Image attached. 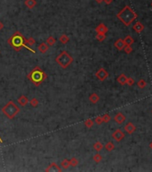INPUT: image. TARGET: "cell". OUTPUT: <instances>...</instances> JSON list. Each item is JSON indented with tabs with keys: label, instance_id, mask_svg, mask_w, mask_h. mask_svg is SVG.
Here are the masks:
<instances>
[{
	"label": "cell",
	"instance_id": "29",
	"mask_svg": "<svg viewBox=\"0 0 152 172\" xmlns=\"http://www.w3.org/2000/svg\"><path fill=\"white\" fill-rule=\"evenodd\" d=\"M102 118H103V122H105V123H107V122H109L110 121V116L108 114H106V115H104L103 117H102Z\"/></svg>",
	"mask_w": 152,
	"mask_h": 172
},
{
	"label": "cell",
	"instance_id": "12",
	"mask_svg": "<svg viewBox=\"0 0 152 172\" xmlns=\"http://www.w3.org/2000/svg\"><path fill=\"white\" fill-rule=\"evenodd\" d=\"M89 100H90V101L91 102V103H93V104H96L99 102V96L97 94V93H91V94L90 95V97H89Z\"/></svg>",
	"mask_w": 152,
	"mask_h": 172
},
{
	"label": "cell",
	"instance_id": "25",
	"mask_svg": "<svg viewBox=\"0 0 152 172\" xmlns=\"http://www.w3.org/2000/svg\"><path fill=\"white\" fill-rule=\"evenodd\" d=\"M105 148H106V151L111 152L112 150H114V144H113V143H111V142H108V143L106 144Z\"/></svg>",
	"mask_w": 152,
	"mask_h": 172
},
{
	"label": "cell",
	"instance_id": "13",
	"mask_svg": "<svg viewBox=\"0 0 152 172\" xmlns=\"http://www.w3.org/2000/svg\"><path fill=\"white\" fill-rule=\"evenodd\" d=\"M24 4L29 9H33L37 5V1L36 0H25Z\"/></svg>",
	"mask_w": 152,
	"mask_h": 172
},
{
	"label": "cell",
	"instance_id": "16",
	"mask_svg": "<svg viewBox=\"0 0 152 172\" xmlns=\"http://www.w3.org/2000/svg\"><path fill=\"white\" fill-rule=\"evenodd\" d=\"M60 166H61V168H62L63 169H68L69 168H70V163H69V160H67V159H64V160H63L62 161H61Z\"/></svg>",
	"mask_w": 152,
	"mask_h": 172
},
{
	"label": "cell",
	"instance_id": "10",
	"mask_svg": "<svg viewBox=\"0 0 152 172\" xmlns=\"http://www.w3.org/2000/svg\"><path fill=\"white\" fill-rule=\"evenodd\" d=\"M48 48H49V46L47 45V43L42 42V43H40V44L39 45L38 49L41 54H45V53H47V50H48Z\"/></svg>",
	"mask_w": 152,
	"mask_h": 172
},
{
	"label": "cell",
	"instance_id": "32",
	"mask_svg": "<svg viewBox=\"0 0 152 172\" xmlns=\"http://www.w3.org/2000/svg\"><path fill=\"white\" fill-rule=\"evenodd\" d=\"M104 1H105V3H106V4H107V5H109V4H111V3H112L113 0H104Z\"/></svg>",
	"mask_w": 152,
	"mask_h": 172
},
{
	"label": "cell",
	"instance_id": "9",
	"mask_svg": "<svg viewBox=\"0 0 152 172\" xmlns=\"http://www.w3.org/2000/svg\"><path fill=\"white\" fill-rule=\"evenodd\" d=\"M123 136H124V134L122 133V131L121 130H119V129H117V130H116L114 133H113V134H112V137L113 138L115 139L116 141H121L122 139L123 138Z\"/></svg>",
	"mask_w": 152,
	"mask_h": 172
},
{
	"label": "cell",
	"instance_id": "23",
	"mask_svg": "<svg viewBox=\"0 0 152 172\" xmlns=\"http://www.w3.org/2000/svg\"><path fill=\"white\" fill-rule=\"evenodd\" d=\"M123 45H124V44H123V40H118L116 43H115V46H116L118 49H120V50L123 48Z\"/></svg>",
	"mask_w": 152,
	"mask_h": 172
},
{
	"label": "cell",
	"instance_id": "31",
	"mask_svg": "<svg viewBox=\"0 0 152 172\" xmlns=\"http://www.w3.org/2000/svg\"><path fill=\"white\" fill-rule=\"evenodd\" d=\"M3 29H4V23H3V22L0 21V30H2Z\"/></svg>",
	"mask_w": 152,
	"mask_h": 172
},
{
	"label": "cell",
	"instance_id": "6",
	"mask_svg": "<svg viewBox=\"0 0 152 172\" xmlns=\"http://www.w3.org/2000/svg\"><path fill=\"white\" fill-rule=\"evenodd\" d=\"M63 170V169L61 168V166H58V164H56V162H52L50 163V164L47 166V169H45V171L46 172H54V171H56V172H61Z\"/></svg>",
	"mask_w": 152,
	"mask_h": 172
},
{
	"label": "cell",
	"instance_id": "4",
	"mask_svg": "<svg viewBox=\"0 0 152 172\" xmlns=\"http://www.w3.org/2000/svg\"><path fill=\"white\" fill-rule=\"evenodd\" d=\"M56 64H58V66H60L63 69H66L69 66H71V64L73 62V58L67 51L63 50L59 55L56 58Z\"/></svg>",
	"mask_w": 152,
	"mask_h": 172
},
{
	"label": "cell",
	"instance_id": "11",
	"mask_svg": "<svg viewBox=\"0 0 152 172\" xmlns=\"http://www.w3.org/2000/svg\"><path fill=\"white\" fill-rule=\"evenodd\" d=\"M107 28L105 24L103 23H100L99 25H97L96 27V32L97 33H103V34H106V32H107Z\"/></svg>",
	"mask_w": 152,
	"mask_h": 172
},
{
	"label": "cell",
	"instance_id": "30",
	"mask_svg": "<svg viewBox=\"0 0 152 172\" xmlns=\"http://www.w3.org/2000/svg\"><path fill=\"white\" fill-rule=\"evenodd\" d=\"M102 122H103V118H102L101 116H99V117H97L96 118H95V123H97V125H100Z\"/></svg>",
	"mask_w": 152,
	"mask_h": 172
},
{
	"label": "cell",
	"instance_id": "5",
	"mask_svg": "<svg viewBox=\"0 0 152 172\" xmlns=\"http://www.w3.org/2000/svg\"><path fill=\"white\" fill-rule=\"evenodd\" d=\"M117 17H118L124 24L129 25L130 23H131V22L133 20L136 16H135V14L133 13V11H132L129 6H125V7L117 14Z\"/></svg>",
	"mask_w": 152,
	"mask_h": 172
},
{
	"label": "cell",
	"instance_id": "1",
	"mask_svg": "<svg viewBox=\"0 0 152 172\" xmlns=\"http://www.w3.org/2000/svg\"><path fill=\"white\" fill-rule=\"evenodd\" d=\"M7 43L17 52H19L23 48H24V49H28V50H29L30 52H31V53H33V54L36 53V51L34 50L33 49H31V48L29 47V46L26 44L25 37L23 36L20 32H18V30L15 32L13 34L9 39H8Z\"/></svg>",
	"mask_w": 152,
	"mask_h": 172
},
{
	"label": "cell",
	"instance_id": "34",
	"mask_svg": "<svg viewBox=\"0 0 152 172\" xmlns=\"http://www.w3.org/2000/svg\"><path fill=\"white\" fill-rule=\"evenodd\" d=\"M0 143H4V141H3V139H2V138H1V136H0Z\"/></svg>",
	"mask_w": 152,
	"mask_h": 172
},
{
	"label": "cell",
	"instance_id": "17",
	"mask_svg": "<svg viewBox=\"0 0 152 172\" xmlns=\"http://www.w3.org/2000/svg\"><path fill=\"white\" fill-rule=\"evenodd\" d=\"M56 40L55 39V37H53V36H49L48 38L47 39V41H46V43H47L49 47L54 46L56 44Z\"/></svg>",
	"mask_w": 152,
	"mask_h": 172
},
{
	"label": "cell",
	"instance_id": "19",
	"mask_svg": "<svg viewBox=\"0 0 152 172\" xmlns=\"http://www.w3.org/2000/svg\"><path fill=\"white\" fill-rule=\"evenodd\" d=\"M93 148H94L95 151L99 152V151H101V150L103 149V144H102L100 142H96L94 144H93Z\"/></svg>",
	"mask_w": 152,
	"mask_h": 172
},
{
	"label": "cell",
	"instance_id": "26",
	"mask_svg": "<svg viewBox=\"0 0 152 172\" xmlns=\"http://www.w3.org/2000/svg\"><path fill=\"white\" fill-rule=\"evenodd\" d=\"M96 39H97V40H99V41H103V40L106 39V34H103V33H97Z\"/></svg>",
	"mask_w": 152,
	"mask_h": 172
},
{
	"label": "cell",
	"instance_id": "2",
	"mask_svg": "<svg viewBox=\"0 0 152 172\" xmlns=\"http://www.w3.org/2000/svg\"><path fill=\"white\" fill-rule=\"evenodd\" d=\"M27 78L30 82H31L35 86H40L42 82H44L47 78V74L41 69L40 66H35L31 69V71L28 74Z\"/></svg>",
	"mask_w": 152,
	"mask_h": 172
},
{
	"label": "cell",
	"instance_id": "20",
	"mask_svg": "<svg viewBox=\"0 0 152 172\" xmlns=\"http://www.w3.org/2000/svg\"><path fill=\"white\" fill-rule=\"evenodd\" d=\"M30 105L32 107V108H37L39 106V101L37 98H32L30 101H29Z\"/></svg>",
	"mask_w": 152,
	"mask_h": 172
},
{
	"label": "cell",
	"instance_id": "22",
	"mask_svg": "<svg viewBox=\"0 0 152 172\" xmlns=\"http://www.w3.org/2000/svg\"><path fill=\"white\" fill-rule=\"evenodd\" d=\"M69 163H70V167H76L79 164V161L75 157H73L71 160H69Z\"/></svg>",
	"mask_w": 152,
	"mask_h": 172
},
{
	"label": "cell",
	"instance_id": "7",
	"mask_svg": "<svg viewBox=\"0 0 152 172\" xmlns=\"http://www.w3.org/2000/svg\"><path fill=\"white\" fill-rule=\"evenodd\" d=\"M107 76H108V73L104 68L99 69L96 73V77L99 81H105L106 78H107Z\"/></svg>",
	"mask_w": 152,
	"mask_h": 172
},
{
	"label": "cell",
	"instance_id": "15",
	"mask_svg": "<svg viewBox=\"0 0 152 172\" xmlns=\"http://www.w3.org/2000/svg\"><path fill=\"white\" fill-rule=\"evenodd\" d=\"M59 41L62 44H67L70 41V37L66 35V34H62L59 38Z\"/></svg>",
	"mask_w": 152,
	"mask_h": 172
},
{
	"label": "cell",
	"instance_id": "24",
	"mask_svg": "<svg viewBox=\"0 0 152 172\" xmlns=\"http://www.w3.org/2000/svg\"><path fill=\"white\" fill-rule=\"evenodd\" d=\"M101 160H102V156L100 155V154L97 153V154H95V155L93 156V160H94V161L96 162V163L100 162Z\"/></svg>",
	"mask_w": 152,
	"mask_h": 172
},
{
	"label": "cell",
	"instance_id": "8",
	"mask_svg": "<svg viewBox=\"0 0 152 172\" xmlns=\"http://www.w3.org/2000/svg\"><path fill=\"white\" fill-rule=\"evenodd\" d=\"M17 102H18V104L20 106L25 107L28 103H29V99H28L26 95L21 94V96H19L18 99H17Z\"/></svg>",
	"mask_w": 152,
	"mask_h": 172
},
{
	"label": "cell",
	"instance_id": "3",
	"mask_svg": "<svg viewBox=\"0 0 152 172\" xmlns=\"http://www.w3.org/2000/svg\"><path fill=\"white\" fill-rule=\"evenodd\" d=\"M21 108L13 101H9L2 108V112L8 119H14L20 112Z\"/></svg>",
	"mask_w": 152,
	"mask_h": 172
},
{
	"label": "cell",
	"instance_id": "18",
	"mask_svg": "<svg viewBox=\"0 0 152 172\" xmlns=\"http://www.w3.org/2000/svg\"><path fill=\"white\" fill-rule=\"evenodd\" d=\"M25 43L28 46H29V47L31 48L32 46H33L36 43V41H35V40H34L33 38H32V37H30V38H28V39L25 38Z\"/></svg>",
	"mask_w": 152,
	"mask_h": 172
},
{
	"label": "cell",
	"instance_id": "21",
	"mask_svg": "<svg viewBox=\"0 0 152 172\" xmlns=\"http://www.w3.org/2000/svg\"><path fill=\"white\" fill-rule=\"evenodd\" d=\"M84 125H85V127L87 128H91L93 127V125H94V120H92V119H87V120L84 121Z\"/></svg>",
	"mask_w": 152,
	"mask_h": 172
},
{
	"label": "cell",
	"instance_id": "27",
	"mask_svg": "<svg viewBox=\"0 0 152 172\" xmlns=\"http://www.w3.org/2000/svg\"><path fill=\"white\" fill-rule=\"evenodd\" d=\"M117 81L120 82L121 84H125V82H127V80H126V78L124 77V75H121L118 77V79H117Z\"/></svg>",
	"mask_w": 152,
	"mask_h": 172
},
{
	"label": "cell",
	"instance_id": "33",
	"mask_svg": "<svg viewBox=\"0 0 152 172\" xmlns=\"http://www.w3.org/2000/svg\"><path fill=\"white\" fill-rule=\"evenodd\" d=\"M95 1H96V2H97V4H101V3H102V2H103V1H104V0H95Z\"/></svg>",
	"mask_w": 152,
	"mask_h": 172
},
{
	"label": "cell",
	"instance_id": "28",
	"mask_svg": "<svg viewBox=\"0 0 152 172\" xmlns=\"http://www.w3.org/2000/svg\"><path fill=\"white\" fill-rule=\"evenodd\" d=\"M133 129H134V127H132V124H128L126 127H125V130H126L128 133H132L133 131Z\"/></svg>",
	"mask_w": 152,
	"mask_h": 172
},
{
	"label": "cell",
	"instance_id": "14",
	"mask_svg": "<svg viewBox=\"0 0 152 172\" xmlns=\"http://www.w3.org/2000/svg\"><path fill=\"white\" fill-rule=\"evenodd\" d=\"M124 119H125V117L122 113H117L116 116H115V121H116L117 124H122L124 121Z\"/></svg>",
	"mask_w": 152,
	"mask_h": 172
}]
</instances>
